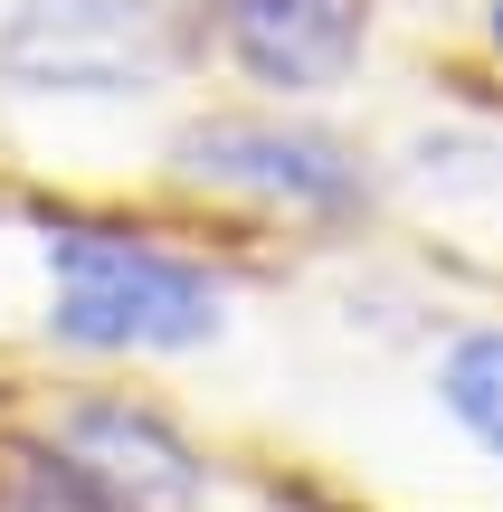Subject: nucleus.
<instances>
[{
	"mask_svg": "<svg viewBox=\"0 0 503 512\" xmlns=\"http://www.w3.org/2000/svg\"><path fill=\"white\" fill-rule=\"evenodd\" d=\"M48 332L67 351H200L228 332V294L209 266L114 228L48 238Z\"/></svg>",
	"mask_w": 503,
	"mask_h": 512,
	"instance_id": "obj_1",
	"label": "nucleus"
},
{
	"mask_svg": "<svg viewBox=\"0 0 503 512\" xmlns=\"http://www.w3.org/2000/svg\"><path fill=\"white\" fill-rule=\"evenodd\" d=\"M181 67L171 0H10L0 86L19 95H152Z\"/></svg>",
	"mask_w": 503,
	"mask_h": 512,
	"instance_id": "obj_2",
	"label": "nucleus"
},
{
	"mask_svg": "<svg viewBox=\"0 0 503 512\" xmlns=\"http://www.w3.org/2000/svg\"><path fill=\"white\" fill-rule=\"evenodd\" d=\"M171 162H181V181L238 190V200H266V209H304V219L361 209L352 143H333L314 124H276V114H209L171 143Z\"/></svg>",
	"mask_w": 503,
	"mask_h": 512,
	"instance_id": "obj_3",
	"label": "nucleus"
},
{
	"mask_svg": "<svg viewBox=\"0 0 503 512\" xmlns=\"http://www.w3.org/2000/svg\"><path fill=\"white\" fill-rule=\"evenodd\" d=\"M219 57L266 95H333L371 48V0H200Z\"/></svg>",
	"mask_w": 503,
	"mask_h": 512,
	"instance_id": "obj_4",
	"label": "nucleus"
},
{
	"mask_svg": "<svg viewBox=\"0 0 503 512\" xmlns=\"http://www.w3.org/2000/svg\"><path fill=\"white\" fill-rule=\"evenodd\" d=\"M48 446L114 512H200V456H190V437L171 418H152V408H133V399H76Z\"/></svg>",
	"mask_w": 503,
	"mask_h": 512,
	"instance_id": "obj_5",
	"label": "nucleus"
},
{
	"mask_svg": "<svg viewBox=\"0 0 503 512\" xmlns=\"http://www.w3.org/2000/svg\"><path fill=\"white\" fill-rule=\"evenodd\" d=\"M437 399H447V418L466 427L485 456H503V323L466 332V342L437 361Z\"/></svg>",
	"mask_w": 503,
	"mask_h": 512,
	"instance_id": "obj_6",
	"label": "nucleus"
},
{
	"mask_svg": "<svg viewBox=\"0 0 503 512\" xmlns=\"http://www.w3.org/2000/svg\"><path fill=\"white\" fill-rule=\"evenodd\" d=\"M0 512H114L57 446H0Z\"/></svg>",
	"mask_w": 503,
	"mask_h": 512,
	"instance_id": "obj_7",
	"label": "nucleus"
},
{
	"mask_svg": "<svg viewBox=\"0 0 503 512\" xmlns=\"http://www.w3.org/2000/svg\"><path fill=\"white\" fill-rule=\"evenodd\" d=\"M494 48H503V0H494Z\"/></svg>",
	"mask_w": 503,
	"mask_h": 512,
	"instance_id": "obj_8",
	"label": "nucleus"
}]
</instances>
